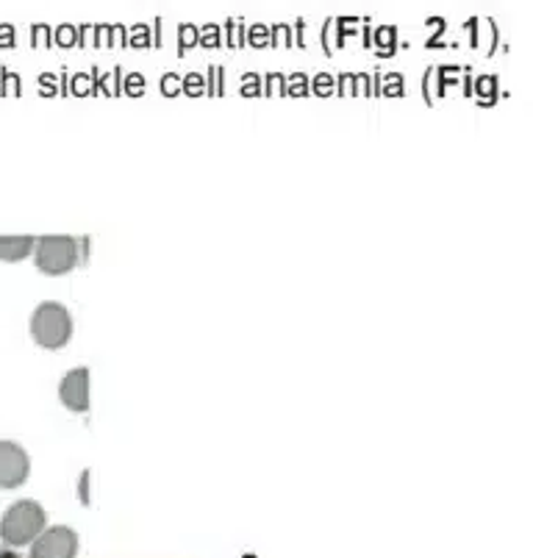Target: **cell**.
I'll list each match as a JSON object with an SVG mask.
<instances>
[{
	"label": "cell",
	"mask_w": 533,
	"mask_h": 558,
	"mask_svg": "<svg viewBox=\"0 0 533 558\" xmlns=\"http://www.w3.org/2000/svg\"><path fill=\"white\" fill-rule=\"evenodd\" d=\"M45 520H48V514L37 500H17L14 506H9L3 520H0V539L7 547L32 545L45 531Z\"/></svg>",
	"instance_id": "obj_1"
},
{
	"label": "cell",
	"mask_w": 533,
	"mask_h": 558,
	"mask_svg": "<svg viewBox=\"0 0 533 558\" xmlns=\"http://www.w3.org/2000/svg\"><path fill=\"white\" fill-rule=\"evenodd\" d=\"M32 337L48 350H59L73 337V317L62 303H39L32 317Z\"/></svg>",
	"instance_id": "obj_2"
},
{
	"label": "cell",
	"mask_w": 533,
	"mask_h": 558,
	"mask_svg": "<svg viewBox=\"0 0 533 558\" xmlns=\"http://www.w3.org/2000/svg\"><path fill=\"white\" fill-rule=\"evenodd\" d=\"M34 256H37V270L45 276H64L78 264L81 247L73 236H43L34 245Z\"/></svg>",
	"instance_id": "obj_3"
},
{
	"label": "cell",
	"mask_w": 533,
	"mask_h": 558,
	"mask_svg": "<svg viewBox=\"0 0 533 558\" xmlns=\"http://www.w3.org/2000/svg\"><path fill=\"white\" fill-rule=\"evenodd\" d=\"M75 553H78V536L68 525L45 527L32 542V558H75Z\"/></svg>",
	"instance_id": "obj_4"
},
{
	"label": "cell",
	"mask_w": 533,
	"mask_h": 558,
	"mask_svg": "<svg viewBox=\"0 0 533 558\" xmlns=\"http://www.w3.org/2000/svg\"><path fill=\"white\" fill-rule=\"evenodd\" d=\"M32 475V459L20 445L0 442V489H17Z\"/></svg>",
	"instance_id": "obj_5"
},
{
	"label": "cell",
	"mask_w": 533,
	"mask_h": 558,
	"mask_svg": "<svg viewBox=\"0 0 533 558\" xmlns=\"http://www.w3.org/2000/svg\"><path fill=\"white\" fill-rule=\"evenodd\" d=\"M59 398L70 411H86L89 409V369L75 367L59 384Z\"/></svg>",
	"instance_id": "obj_6"
},
{
	"label": "cell",
	"mask_w": 533,
	"mask_h": 558,
	"mask_svg": "<svg viewBox=\"0 0 533 558\" xmlns=\"http://www.w3.org/2000/svg\"><path fill=\"white\" fill-rule=\"evenodd\" d=\"M37 240L34 236H0V258L3 262H23L25 256H32Z\"/></svg>",
	"instance_id": "obj_7"
},
{
	"label": "cell",
	"mask_w": 533,
	"mask_h": 558,
	"mask_svg": "<svg viewBox=\"0 0 533 558\" xmlns=\"http://www.w3.org/2000/svg\"><path fill=\"white\" fill-rule=\"evenodd\" d=\"M0 558H20L17 553L12 550V547H7V545H0Z\"/></svg>",
	"instance_id": "obj_8"
}]
</instances>
